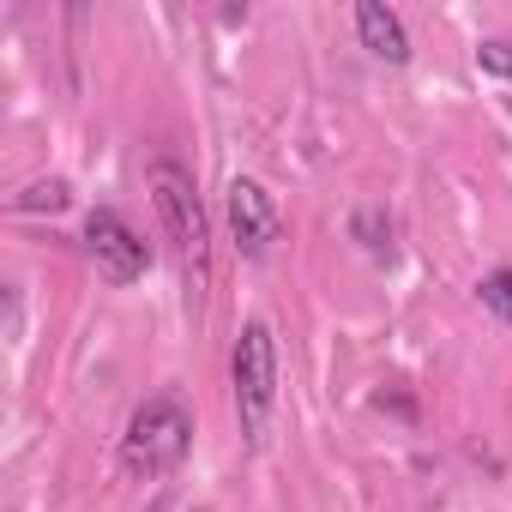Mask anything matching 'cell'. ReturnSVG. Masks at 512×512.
Returning a JSON list of instances; mask_svg holds the SVG:
<instances>
[{"label":"cell","mask_w":512,"mask_h":512,"mask_svg":"<svg viewBox=\"0 0 512 512\" xmlns=\"http://www.w3.org/2000/svg\"><path fill=\"white\" fill-rule=\"evenodd\" d=\"M356 241H362V253L374 266H386L392 260V223H386V211H356Z\"/></svg>","instance_id":"52a82bcc"},{"label":"cell","mask_w":512,"mask_h":512,"mask_svg":"<svg viewBox=\"0 0 512 512\" xmlns=\"http://www.w3.org/2000/svg\"><path fill=\"white\" fill-rule=\"evenodd\" d=\"M476 296H482V308L500 320V326H512V266H500V272H488L482 284H476Z\"/></svg>","instance_id":"9c48e42d"},{"label":"cell","mask_w":512,"mask_h":512,"mask_svg":"<svg viewBox=\"0 0 512 512\" xmlns=\"http://www.w3.org/2000/svg\"><path fill=\"white\" fill-rule=\"evenodd\" d=\"M356 37L386 67H404L410 61V31H404V19L386 7V0H362V7H356Z\"/></svg>","instance_id":"8992f818"},{"label":"cell","mask_w":512,"mask_h":512,"mask_svg":"<svg viewBox=\"0 0 512 512\" xmlns=\"http://www.w3.org/2000/svg\"><path fill=\"white\" fill-rule=\"evenodd\" d=\"M145 187H151V205H157V217H163V235L175 241V253H181L187 266H199V260H205V241H211V229H205V205H199L193 169H181L175 157H157V163L145 169Z\"/></svg>","instance_id":"3957f363"},{"label":"cell","mask_w":512,"mask_h":512,"mask_svg":"<svg viewBox=\"0 0 512 512\" xmlns=\"http://www.w3.org/2000/svg\"><path fill=\"white\" fill-rule=\"evenodd\" d=\"M476 67L488 79H512V37H482L476 43Z\"/></svg>","instance_id":"30bf717a"},{"label":"cell","mask_w":512,"mask_h":512,"mask_svg":"<svg viewBox=\"0 0 512 512\" xmlns=\"http://www.w3.org/2000/svg\"><path fill=\"white\" fill-rule=\"evenodd\" d=\"M85 253L97 260V272H103L109 284H139V278L151 272V241H145L115 205H97V211L85 217Z\"/></svg>","instance_id":"277c9868"},{"label":"cell","mask_w":512,"mask_h":512,"mask_svg":"<svg viewBox=\"0 0 512 512\" xmlns=\"http://www.w3.org/2000/svg\"><path fill=\"white\" fill-rule=\"evenodd\" d=\"M193 452V416L175 392H157L145 398L133 416H127V434H121V464L133 476H169L181 458Z\"/></svg>","instance_id":"6da1fadb"},{"label":"cell","mask_w":512,"mask_h":512,"mask_svg":"<svg viewBox=\"0 0 512 512\" xmlns=\"http://www.w3.org/2000/svg\"><path fill=\"white\" fill-rule=\"evenodd\" d=\"M229 380H235L241 434L260 446L266 428H272V404H278V344H272V326H266V320H247V326H241L235 356H229Z\"/></svg>","instance_id":"7a4b0ae2"},{"label":"cell","mask_w":512,"mask_h":512,"mask_svg":"<svg viewBox=\"0 0 512 512\" xmlns=\"http://www.w3.org/2000/svg\"><path fill=\"white\" fill-rule=\"evenodd\" d=\"M67 205H73L67 181H31V187L13 199V211H25V217H37V211H67Z\"/></svg>","instance_id":"ba28073f"},{"label":"cell","mask_w":512,"mask_h":512,"mask_svg":"<svg viewBox=\"0 0 512 512\" xmlns=\"http://www.w3.org/2000/svg\"><path fill=\"white\" fill-rule=\"evenodd\" d=\"M229 235H235V253H241V260H266L272 241L284 235V217H278L272 193H266L260 181H247V175L229 181Z\"/></svg>","instance_id":"5b68a950"}]
</instances>
